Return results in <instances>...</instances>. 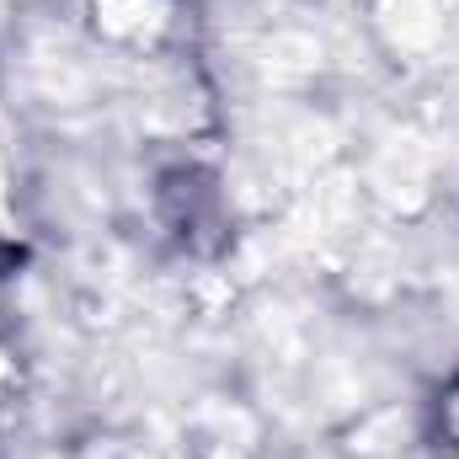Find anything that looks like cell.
<instances>
[{"label": "cell", "mask_w": 459, "mask_h": 459, "mask_svg": "<svg viewBox=\"0 0 459 459\" xmlns=\"http://www.w3.org/2000/svg\"><path fill=\"white\" fill-rule=\"evenodd\" d=\"M160 214H166V225L177 230L182 246H214V235L225 225L214 177L187 171V166L182 171H166L160 177Z\"/></svg>", "instance_id": "1"}, {"label": "cell", "mask_w": 459, "mask_h": 459, "mask_svg": "<svg viewBox=\"0 0 459 459\" xmlns=\"http://www.w3.org/2000/svg\"><path fill=\"white\" fill-rule=\"evenodd\" d=\"M438 422H444V433H449V444L459 449V374L444 385V395H438Z\"/></svg>", "instance_id": "2"}]
</instances>
